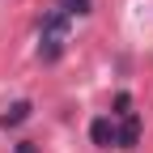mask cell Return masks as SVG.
<instances>
[{"instance_id":"obj_5","label":"cell","mask_w":153,"mask_h":153,"mask_svg":"<svg viewBox=\"0 0 153 153\" xmlns=\"http://www.w3.org/2000/svg\"><path fill=\"white\" fill-rule=\"evenodd\" d=\"M30 111H34L30 102H13L4 115H0V123H4V128H17V123H26V119H30Z\"/></svg>"},{"instance_id":"obj_2","label":"cell","mask_w":153,"mask_h":153,"mask_svg":"<svg viewBox=\"0 0 153 153\" xmlns=\"http://www.w3.org/2000/svg\"><path fill=\"white\" fill-rule=\"evenodd\" d=\"M89 140L98 145V149H111V145H115V119H106V115L94 119V123H89Z\"/></svg>"},{"instance_id":"obj_7","label":"cell","mask_w":153,"mask_h":153,"mask_svg":"<svg viewBox=\"0 0 153 153\" xmlns=\"http://www.w3.org/2000/svg\"><path fill=\"white\" fill-rule=\"evenodd\" d=\"M115 115H132V94H115Z\"/></svg>"},{"instance_id":"obj_4","label":"cell","mask_w":153,"mask_h":153,"mask_svg":"<svg viewBox=\"0 0 153 153\" xmlns=\"http://www.w3.org/2000/svg\"><path fill=\"white\" fill-rule=\"evenodd\" d=\"M64 55V38H55V34H43V43H38V60L43 64H55Z\"/></svg>"},{"instance_id":"obj_3","label":"cell","mask_w":153,"mask_h":153,"mask_svg":"<svg viewBox=\"0 0 153 153\" xmlns=\"http://www.w3.org/2000/svg\"><path fill=\"white\" fill-rule=\"evenodd\" d=\"M38 34H55V38H64V34H68V13H64V9H51L43 22H38Z\"/></svg>"},{"instance_id":"obj_6","label":"cell","mask_w":153,"mask_h":153,"mask_svg":"<svg viewBox=\"0 0 153 153\" xmlns=\"http://www.w3.org/2000/svg\"><path fill=\"white\" fill-rule=\"evenodd\" d=\"M55 9H64L68 17H85L94 9V0H55Z\"/></svg>"},{"instance_id":"obj_8","label":"cell","mask_w":153,"mask_h":153,"mask_svg":"<svg viewBox=\"0 0 153 153\" xmlns=\"http://www.w3.org/2000/svg\"><path fill=\"white\" fill-rule=\"evenodd\" d=\"M17 153H38V145H34V140H22V145H17Z\"/></svg>"},{"instance_id":"obj_1","label":"cell","mask_w":153,"mask_h":153,"mask_svg":"<svg viewBox=\"0 0 153 153\" xmlns=\"http://www.w3.org/2000/svg\"><path fill=\"white\" fill-rule=\"evenodd\" d=\"M115 145H119V149H136L140 145V119H136V111L115 123Z\"/></svg>"}]
</instances>
